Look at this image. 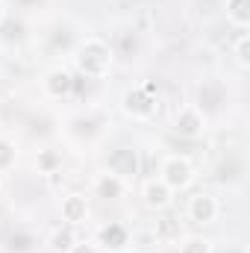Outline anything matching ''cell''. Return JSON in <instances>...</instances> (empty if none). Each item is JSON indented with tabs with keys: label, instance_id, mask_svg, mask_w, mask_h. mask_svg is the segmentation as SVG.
I'll use <instances>...</instances> for the list:
<instances>
[{
	"label": "cell",
	"instance_id": "9c48e42d",
	"mask_svg": "<svg viewBox=\"0 0 250 253\" xmlns=\"http://www.w3.org/2000/svg\"><path fill=\"white\" fill-rule=\"evenodd\" d=\"M100 191H103V194H118V183H115V180H112V183L103 180V183H100Z\"/></svg>",
	"mask_w": 250,
	"mask_h": 253
},
{
	"label": "cell",
	"instance_id": "3957f363",
	"mask_svg": "<svg viewBox=\"0 0 250 253\" xmlns=\"http://www.w3.org/2000/svg\"><path fill=\"white\" fill-rule=\"evenodd\" d=\"M62 212H65V218H68V221H80V218L85 215V206H83V200H80V197H68V200H65V206H62Z\"/></svg>",
	"mask_w": 250,
	"mask_h": 253
},
{
	"label": "cell",
	"instance_id": "8fae6325",
	"mask_svg": "<svg viewBox=\"0 0 250 253\" xmlns=\"http://www.w3.org/2000/svg\"><path fill=\"white\" fill-rule=\"evenodd\" d=\"M68 242H71L68 233H59V236H56V248H68Z\"/></svg>",
	"mask_w": 250,
	"mask_h": 253
},
{
	"label": "cell",
	"instance_id": "ba28073f",
	"mask_svg": "<svg viewBox=\"0 0 250 253\" xmlns=\"http://www.w3.org/2000/svg\"><path fill=\"white\" fill-rule=\"evenodd\" d=\"M183 253H206V242H188Z\"/></svg>",
	"mask_w": 250,
	"mask_h": 253
},
{
	"label": "cell",
	"instance_id": "6da1fadb",
	"mask_svg": "<svg viewBox=\"0 0 250 253\" xmlns=\"http://www.w3.org/2000/svg\"><path fill=\"white\" fill-rule=\"evenodd\" d=\"M191 215H194V221H212L215 218V203H212V197H194V203H191Z\"/></svg>",
	"mask_w": 250,
	"mask_h": 253
},
{
	"label": "cell",
	"instance_id": "277c9868",
	"mask_svg": "<svg viewBox=\"0 0 250 253\" xmlns=\"http://www.w3.org/2000/svg\"><path fill=\"white\" fill-rule=\"evenodd\" d=\"M147 203L165 206V203H168V191L162 189V186H147Z\"/></svg>",
	"mask_w": 250,
	"mask_h": 253
},
{
	"label": "cell",
	"instance_id": "30bf717a",
	"mask_svg": "<svg viewBox=\"0 0 250 253\" xmlns=\"http://www.w3.org/2000/svg\"><path fill=\"white\" fill-rule=\"evenodd\" d=\"M239 59H242V62H248V42H245V39L239 42Z\"/></svg>",
	"mask_w": 250,
	"mask_h": 253
},
{
	"label": "cell",
	"instance_id": "8992f818",
	"mask_svg": "<svg viewBox=\"0 0 250 253\" xmlns=\"http://www.w3.org/2000/svg\"><path fill=\"white\" fill-rule=\"evenodd\" d=\"M50 80H53V83H50V91H53V94H59V91L68 88V77H65V74H53Z\"/></svg>",
	"mask_w": 250,
	"mask_h": 253
},
{
	"label": "cell",
	"instance_id": "5b68a950",
	"mask_svg": "<svg viewBox=\"0 0 250 253\" xmlns=\"http://www.w3.org/2000/svg\"><path fill=\"white\" fill-rule=\"evenodd\" d=\"M197 126H200L197 115L186 112V118H183V126H177V129H180V132H186V135H194V132H197Z\"/></svg>",
	"mask_w": 250,
	"mask_h": 253
},
{
	"label": "cell",
	"instance_id": "7c38bea8",
	"mask_svg": "<svg viewBox=\"0 0 250 253\" xmlns=\"http://www.w3.org/2000/svg\"><path fill=\"white\" fill-rule=\"evenodd\" d=\"M80 253H91V251H85V248H83V251H80Z\"/></svg>",
	"mask_w": 250,
	"mask_h": 253
},
{
	"label": "cell",
	"instance_id": "52a82bcc",
	"mask_svg": "<svg viewBox=\"0 0 250 253\" xmlns=\"http://www.w3.org/2000/svg\"><path fill=\"white\" fill-rule=\"evenodd\" d=\"M233 15H236V21H239V24H245V21H248V12H245V0H236V9H233Z\"/></svg>",
	"mask_w": 250,
	"mask_h": 253
},
{
	"label": "cell",
	"instance_id": "7a4b0ae2",
	"mask_svg": "<svg viewBox=\"0 0 250 253\" xmlns=\"http://www.w3.org/2000/svg\"><path fill=\"white\" fill-rule=\"evenodd\" d=\"M188 180H191V168H188L186 162H177V159H174V162L168 165V183H171V186H186Z\"/></svg>",
	"mask_w": 250,
	"mask_h": 253
}]
</instances>
